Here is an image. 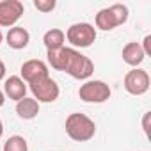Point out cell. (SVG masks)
I'll list each match as a JSON object with an SVG mask.
<instances>
[{
	"mask_svg": "<svg viewBox=\"0 0 151 151\" xmlns=\"http://www.w3.org/2000/svg\"><path fill=\"white\" fill-rule=\"evenodd\" d=\"M16 114L22 119H34L39 114V103L34 98H23L16 103Z\"/></svg>",
	"mask_w": 151,
	"mask_h": 151,
	"instance_id": "cell-14",
	"label": "cell"
},
{
	"mask_svg": "<svg viewBox=\"0 0 151 151\" xmlns=\"http://www.w3.org/2000/svg\"><path fill=\"white\" fill-rule=\"evenodd\" d=\"M55 6H57L55 0H34V7L41 13H50L55 9Z\"/></svg>",
	"mask_w": 151,
	"mask_h": 151,
	"instance_id": "cell-17",
	"label": "cell"
},
{
	"mask_svg": "<svg viewBox=\"0 0 151 151\" xmlns=\"http://www.w3.org/2000/svg\"><path fill=\"white\" fill-rule=\"evenodd\" d=\"M71 50L73 48H68V46H62V48H57V50H46V57H48L50 66L57 71H64L66 64H68V59L71 55Z\"/></svg>",
	"mask_w": 151,
	"mask_h": 151,
	"instance_id": "cell-12",
	"label": "cell"
},
{
	"mask_svg": "<svg viewBox=\"0 0 151 151\" xmlns=\"http://www.w3.org/2000/svg\"><path fill=\"white\" fill-rule=\"evenodd\" d=\"M20 71H22V80L27 84H30L37 78L48 77V66L39 59H30V60L23 62Z\"/></svg>",
	"mask_w": 151,
	"mask_h": 151,
	"instance_id": "cell-9",
	"label": "cell"
},
{
	"mask_svg": "<svg viewBox=\"0 0 151 151\" xmlns=\"http://www.w3.org/2000/svg\"><path fill=\"white\" fill-rule=\"evenodd\" d=\"M140 46L144 50V55H151V36H146Z\"/></svg>",
	"mask_w": 151,
	"mask_h": 151,
	"instance_id": "cell-18",
	"label": "cell"
},
{
	"mask_svg": "<svg viewBox=\"0 0 151 151\" xmlns=\"http://www.w3.org/2000/svg\"><path fill=\"white\" fill-rule=\"evenodd\" d=\"M23 14V4L20 0L0 2V27H13Z\"/></svg>",
	"mask_w": 151,
	"mask_h": 151,
	"instance_id": "cell-8",
	"label": "cell"
},
{
	"mask_svg": "<svg viewBox=\"0 0 151 151\" xmlns=\"http://www.w3.org/2000/svg\"><path fill=\"white\" fill-rule=\"evenodd\" d=\"M124 89L126 93L133 94V96H140L144 93H147L149 89V75L147 71L144 69H132L126 73V77H124Z\"/></svg>",
	"mask_w": 151,
	"mask_h": 151,
	"instance_id": "cell-7",
	"label": "cell"
},
{
	"mask_svg": "<svg viewBox=\"0 0 151 151\" xmlns=\"http://www.w3.org/2000/svg\"><path fill=\"white\" fill-rule=\"evenodd\" d=\"M128 20V7L123 4H114L110 7H105L98 11L96 14V27L101 30H112Z\"/></svg>",
	"mask_w": 151,
	"mask_h": 151,
	"instance_id": "cell-2",
	"label": "cell"
},
{
	"mask_svg": "<svg viewBox=\"0 0 151 151\" xmlns=\"http://www.w3.org/2000/svg\"><path fill=\"white\" fill-rule=\"evenodd\" d=\"M112 91L103 80H87L78 89V96L86 103H103L110 98Z\"/></svg>",
	"mask_w": 151,
	"mask_h": 151,
	"instance_id": "cell-5",
	"label": "cell"
},
{
	"mask_svg": "<svg viewBox=\"0 0 151 151\" xmlns=\"http://www.w3.org/2000/svg\"><path fill=\"white\" fill-rule=\"evenodd\" d=\"M2 133H4V124H2V121H0V137H2Z\"/></svg>",
	"mask_w": 151,
	"mask_h": 151,
	"instance_id": "cell-22",
	"label": "cell"
},
{
	"mask_svg": "<svg viewBox=\"0 0 151 151\" xmlns=\"http://www.w3.org/2000/svg\"><path fill=\"white\" fill-rule=\"evenodd\" d=\"M2 39H4V34H2V30H0V43H2Z\"/></svg>",
	"mask_w": 151,
	"mask_h": 151,
	"instance_id": "cell-23",
	"label": "cell"
},
{
	"mask_svg": "<svg viewBox=\"0 0 151 151\" xmlns=\"http://www.w3.org/2000/svg\"><path fill=\"white\" fill-rule=\"evenodd\" d=\"M4 101H6V98H4V93H2V91H0V107H2V105H4Z\"/></svg>",
	"mask_w": 151,
	"mask_h": 151,
	"instance_id": "cell-21",
	"label": "cell"
},
{
	"mask_svg": "<svg viewBox=\"0 0 151 151\" xmlns=\"http://www.w3.org/2000/svg\"><path fill=\"white\" fill-rule=\"evenodd\" d=\"M30 86V91L34 94V100L39 103H52L59 98V86L53 78L50 77H43V78H37L34 82L29 84Z\"/></svg>",
	"mask_w": 151,
	"mask_h": 151,
	"instance_id": "cell-6",
	"label": "cell"
},
{
	"mask_svg": "<svg viewBox=\"0 0 151 151\" xmlns=\"http://www.w3.org/2000/svg\"><path fill=\"white\" fill-rule=\"evenodd\" d=\"M4 151H29V146H27V140L20 135H13L6 140L4 144Z\"/></svg>",
	"mask_w": 151,
	"mask_h": 151,
	"instance_id": "cell-16",
	"label": "cell"
},
{
	"mask_svg": "<svg viewBox=\"0 0 151 151\" xmlns=\"http://www.w3.org/2000/svg\"><path fill=\"white\" fill-rule=\"evenodd\" d=\"M6 41H7V45H9L11 48H14V50H23V48L29 45V41H30V34H29L27 29H23V27H13V29H9V32H7V36H6Z\"/></svg>",
	"mask_w": 151,
	"mask_h": 151,
	"instance_id": "cell-11",
	"label": "cell"
},
{
	"mask_svg": "<svg viewBox=\"0 0 151 151\" xmlns=\"http://www.w3.org/2000/svg\"><path fill=\"white\" fill-rule=\"evenodd\" d=\"M64 71L69 75V77L77 78V80H87L91 75L94 73V64H93V60L89 57L82 55L80 52H77L73 48Z\"/></svg>",
	"mask_w": 151,
	"mask_h": 151,
	"instance_id": "cell-3",
	"label": "cell"
},
{
	"mask_svg": "<svg viewBox=\"0 0 151 151\" xmlns=\"http://www.w3.org/2000/svg\"><path fill=\"white\" fill-rule=\"evenodd\" d=\"M66 133L69 139L77 142L91 140L96 133V124L91 117L80 112H73L66 117Z\"/></svg>",
	"mask_w": 151,
	"mask_h": 151,
	"instance_id": "cell-1",
	"label": "cell"
},
{
	"mask_svg": "<svg viewBox=\"0 0 151 151\" xmlns=\"http://www.w3.org/2000/svg\"><path fill=\"white\" fill-rule=\"evenodd\" d=\"M4 93L9 96V100L20 101L27 94V84L20 77H9L6 80V84H4Z\"/></svg>",
	"mask_w": 151,
	"mask_h": 151,
	"instance_id": "cell-10",
	"label": "cell"
},
{
	"mask_svg": "<svg viewBox=\"0 0 151 151\" xmlns=\"http://www.w3.org/2000/svg\"><path fill=\"white\" fill-rule=\"evenodd\" d=\"M64 32L60 29H50L48 32H45L43 36V43L46 46V50H57V48H62L64 46Z\"/></svg>",
	"mask_w": 151,
	"mask_h": 151,
	"instance_id": "cell-15",
	"label": "cell"
},
{
	"mask_svg": "<svg viewBox=\"0 0 151 151\" xmlns=\"http://www.w3.org/2000/svg\"><path fill=\"white\" fill-rule=\"evenodd\" d=\"M4 77H6V64L0 60V80H2Z\"/></svg>",
	"mask_w": 151,
	"mask_h": 151,
	"instance_id": "cell-19",
	"label": "cell"
},
{
	"mask_svg": "<svg viewBox=\"0 0 151 151\" xmlns=\"http://www.w3.org/2000/svg\"><path fill=\"white\" fill-rule=\"evenodd\" d=\"M144 50L140 46V43H128L124 48H123V60L128 64V66H133L137 68L142 60H144Z\"/></svg>",
	"mask_w": 151,
	"mask_h": 151,
	"instance_id": "cell-13",
	"label": "cell"
},
{
	"mask_svg": "<svg viewBox=\"0 0 151 151\" xmlns=\"http://www.w3.org/2000/svg\"><path fill=\"white\" fill-rule=\"evenodd\" d=\"M68 43L77 48H87L96 41V29L91 23H73L64 34Z\"/></svg>",
	"mask_w": 151,
	"mask_h": 151,
	"instance_id": "cell-4",
	"label": "cell"
},
{
	"mask_svg": "<svg viewBox=\"0 0 151 151\" xmlns=\"http://www.w3.org/2000/svg\"><path fill=\"white\" fill-rule=\"evenodd\" d=\"M147 119H149V112H146V116H144V132L147 133Z\"/></svg>",
	"mask_w": 151,
	"mask_h": 151,
	"instance_id": "cell-20",
	"label": "cell"
}]
</instances>
